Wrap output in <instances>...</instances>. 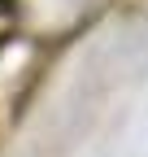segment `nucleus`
I'll return each instance as SVG.
<instances>
[{"label": "nucleus", "instance_id": "obj_1", "mask_svg": "<svg viewBox=\"0 0 148 157\" xmlns=\"http://www.w3.org/2000/svg\"><path fill=\"white\" fill-rule=\"evenodd\" d=\"M5 5H9V0H0V9H5Z\"/></svg>", "mask_w": 148, "mask_h": 157}]
</instances>
